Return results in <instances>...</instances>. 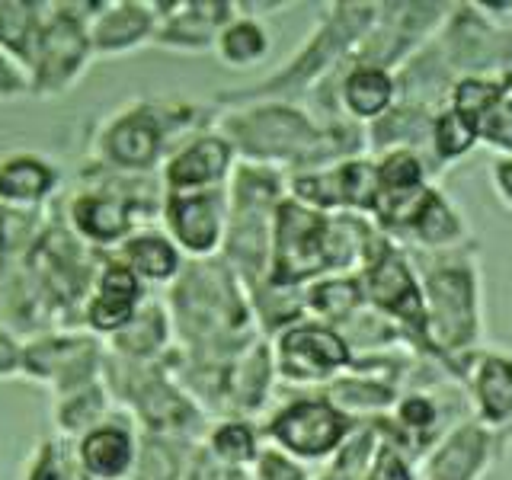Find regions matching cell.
Instances as JSON below:
<instances>
[{
	"label": "cell",
	"instance_id": "6da1fadb",
	"mask_svg": "<svg viewBox=\"0 0 512 480\" xmlns=\"http://www.w3.org/2000/svg\"><path fill=\"white\" fill-rule=\"evenodd\" d=\"M215 128L228 138L240 164L272 167L285 176L365 154L362 125L346 119L317 122L301 103L266 100L215 109Z\"/></svg>",
	"mask_w": 512,
	"mask_h": 480
},
{
	"label": "cell",
	"instance_id": "7a4b0ae2",
	"mask_svg": "<svg viewBox=\"0 0 512 480\" xmlns=\"http://www.w3.org/2000/svg\"><path fill=\"white\" fill-rule=\"evenodd\" d=\"M176 349L192 359L231 362L260 340L247 285L221 260H186L164 292Z\"/></svg>",
	"mask_w": 512,
	"mask_h": 480
},
{
	"label": "cell",
	"instance_id": "3957f363",
	"mask_svg": "<svg viewBox=\"0 0 512 480\" xmlns=\"http://www.w3.org/2000/svg\"><path fill=\"white\" fill-rule=\"evenodd\" d=\"M410 260L423 288L429 349L455 378L458 359L484 346L487 333V285L480 247L471 240L455 250L410 253Z\"/></svg>",
	"mask_w": 512,
	"mask_h": 480
},
{
	"label": "cell",
	"instance_id": "277c9868",
	"mask_svg": "<svg viewBox=\"0 0 512 480\" xmlns=\"http://www.w3.org/2000/svg\"><path fill=\"white\" fill-rule=\"evenodd\" d=\"M212 122V106L183 96H135L106 112L93 128L90 164L128 176H157L176 144Z\"/></svg>",
	"mask_w": 512,
	"mask_h": 480
},
{
	"label": "cell",
	"instance_id": "5b68a950",
	"mask_svg": "<svg viewBox=\"0 0 512 480\" xmlns=\"http://www.w3.org/2000/svg\"><path fill=\"white\" fill-rule=\"evenodd\" d=\"M375 13H378V4H368V0H336V4H324L314 29L304 36V42L295 52L282 61V68L269 71L266 77L253 80V84L218 93L212 106L228 109V106L266 103V100L304 103V96H308L320 80L330 77L352 52H356L359 42L365 39V32L375 23Z\"/></svg>",
	"mask_w": 512,
	"mask_h": 480
},
{
	"label": "cell",
	"instance_id": "8992f818",
	"mask_svg": "<svg viewBox=\"0 0 512 480\" xmlns=\"http://www.w3.org/2000/svg\"><path fill=\"white\" fill-rule=\"evenodd\" d=\"M160 196L164 189L157 176L112 173L87 160L77 170L71 189L64 183L55 205L80 244L96 253H116L125 237H132L144 224H157Z\"/></svg>",
	"mask_w": 512,
	"mask_h": 480
},
{
	"label": "cell",
	"instance_id": "52a82bcc",
	"mask_svg": "<svg viewBox=\"0 0 512 480\" xmlns=\"http://www.w3.org/2000/svg\"><path fill=\"white\" fill-rule=\"evenodd\" d=\"M285 199V173L272 167L240 164L228 180V221H224L221 260L228 263L247 288L266 279L272 228Z\"/></svg>",
	"mask_w": 512,
	"mask_h": 480
},
{
	"label": "cell",
	"instance_id": "ba28073f",
	"mask_svg": "<svg viewBox=\"0 0 512 480\" xmlns=\"http://www.w3.org/2000/svg\"><path fill=\"white\" fill-rule=\"evenodd\" d=\"M103 384L112 404L125 410L144 432H170V436H189L202 442L208 416L199 410L164 362H125L106 352L103 359Z\"/></svg>",
	"mask_w": 512,
	"mask_h": 480
},
{
	"label": "cell",
	"instance_id": "9c48e42d",
	"mask_svg": "<svg viewBox=\"0 0 512 480\" xmlns=\"http://www.w3.org/2000/svg\"><path fill=\"white\" fill-rule=\"evenodd\" d=\"M87 4L74 0H45L42 23L36 29L23 71L29 80V100H61L93 68V52L87 39Z\"/></svg>",
	"mask_w": 512,
	"mask_h": 480
},
{
	"label": "cell",
	"instance_id": "30bf717a",
	"mask_svg": "<svg viewBox=\"0 0 512 480\" xmlns=\"http://www.w3.org/2000/svg\"><path fill=\"white\" fill-rule=\"evenodd\" d=\"M356 276H359L362 298L368 308L378 311L381 317H388L410 349L432 356L429 340H426L423 288H420V276H416L410 253L378 231Z\"/></svg>",
	"mask_w": 512,
	"mask_h": 480
},
{
	"label": "cell",
	"instance_id": "8fae6325",
	"mask_svg": "<svg viewBox=\"0 0 512 480\" xmlns=\"http://www.w3.org/2000/svg\"><path fill=\"white\" fill-rule=\"evenodd\" d=\"M356 426L359 423H352L343 410L330 404L324 391H295L288 397H276L260 420L263 442L298 458L308 468L324 464Z\"/></svg>",
	"mask_w": 512,
	"mask_h": 480
},
{
	"label": "cell",
	"instance_id": "7c38bea8",
	"mask_svg": "<svg viewBox=\"0 0 512 480\" xmlns=\"http://www.w3.org/2000/svg\"><path fill=\"white\" fill-rule=\"evenodd\" d=\"M468 404L458 388V381H442L432 388H410L400 391L394 407L375 420L378 439L397 448L400 455L413 464L420 461L432 445H436L455 423L468 420Z\"/></svg>",
	"mask_w": 512,
	"mask_h": 480
},
{
	"label": "cell",
	"instance_id": "4fadbf2b",
	"mask_svg": "<svg viewBox=\"0 0 512 480\" xmlns=\"http://www.w3.org/2000/svg\"><path fill=\"white\" fill-rule=\"evenodd\" d=\"M106 343L84 327H52L23 340V375L48 394H64L103 378Z\"/></svg>",
	"mask_w": 512,
	"mask_h": 480
},
{
	"label": "cell",
	"instance_id": "5bb4252c",
	"mask_svg": "<svg viewBox=\"0 0 512 480\" xmlns=\"http://www.w3.org/2000/svg\"><path fill=\"white\" fill-rule=\"evenodd\" d=\"M333 276L330 269V215L282 199L272 228V253L266 279L288 288H304L314 279Z\"/></svg>",
	"mask_w": 512,
	"mask_h": 480
},
{
	"label": "cell",
	"instance_id": "9a60e30c",
	"mask_svg": "<svg viewBox=\"0 0 512 480\" xmlns=\"http://www.w3.org/2000/svg\"><path fill=\"white\" fill-rule=\"evenodd\" d=\"M269 346L279 384L295 391L327 388L336 375H343L352 365V349L346 346L343 333L311 317L276 333Z\"/></svg>",
	"mask_w": 512,
	"mask_h": 480
},
{
	"label": "cell",
	"instance_id": "2e32d148",
	"mask_svg": "<svg viewBox=\"0 0 512 480\" xmlns=\"http://www.w3.org/2000/svg\"><path fill=\"white\" fill-rule=\"evenodd\" d=\"M452 4H420V0H400V4H378L375 23L365 32V39L352 52L356 64H372V68L397 71L410 55L436 36L445 23Z\"/></svg>",
	"mask_w": 512,
	"mask_h": 480
},
{
	"label": "cell",
	"instance_id": "e0dca14e",
	"mask_svg": "<svg viewBox=\"0 0 512 480\" xmlns=\"http://www.w3.org/2000/svg\"><path fill=\"white\" fill-rule=\"evenodd\" d=\"M285 196L314 208L320 215H365L375 199V160L368 154L340 160V164L288 173Z\"/></svg>",
	"mask_w": 512,
	"mask_h": 480
},
{
	"label": "cell",
	"instance_id": "ac0fdd59",
	"mask_svg": "<svg viewBox=\"0 0 512 480\" xmlns=\"http://www.w3.org/2000/svg\"><path fill=\"white\" fill-rule=\"evenodd\" d=\"M228 221V186L199 192H164L157 228L164 231L183 260H212L221 253Z\"/></svg>",
	"mask_w": 512,
	"mask_h": 480
},
{
	"label": "cell",
	"instance_id": "d6986e66",
	"mask_svg": "<svg viewBox=\"0 0 512 480\" xmlns=\"http://www.w3.org/2000/svg\"><path fill=\"white\" fill-rule=\"evenodd\" d=\"M512 452V432H493L477 420H461L416 461L420 480H487Z\"/></svg>",
	"mask_w": 512,
	"mask_h": 480
},
{
	"label": "cell",
	"instance_id": "ffe728a7",
	"mask_svg": "<svg viewBox=\"0 0 512 480\" xmlns=\"http://www.w3.org/2000/svg\"><path fill=\"white\" fill-rule=\"evenodd\" d=\"M455 381L471 420L493 432H512V349L477 346L458 359Z\"/></svg>",
	"mask_w": 512,
	"mask_h": 480
},
{
	"label": "cell",
	"instance_id": "44dd1931",
	"mask_svg": "<svg viewBox=\"0 0 512 480\" xmlns=\"http://www.w3.org/2000/svg\"><path fill=\"white\" fill-rule=\"evenodd\" d=\"M237 167V154L215 122L186 135L157 170L164 192H199V189H224Z\"/></svg>",
	"mask_w": 512,
	"mask_h": 480
},
{
	"label": "cell",
	"instance_id": "7402d4cb",
	"mask_svg": "<svg viewBox=\"0 0 512 480\" xmlns=\"http://www.w3.org/2000/svg\"><path fill=\"white\" fill-rule=\"evenodd\" d=\"M61 164L36 148L0 151V212L13 215H42L64 192Z\"/></svg>",
	"mask_w": 512,
	"mask_h": 480
},
{
	"label": "cell",
	"instance_id": "603a6c76",
	"mask_svg": "<svg viewBox=\"0 0 512 480\" xmlns=\"http://www.w3.org/2000/svg\"><path fill=\"white\" fill-rule=\"evenodd\" d=\"M157 4L154 0H96L87 16V39L93 61L125 58L154 45Z\"/></svg>",
	"mask_w": 512,
	"mask_h": 480
},
{
	"label": "cell",
	"instance_id": "cb8c5ba5",
	"mask_svg": "<svg viewBox=\"0 0 512 480\" xmlns=\"http://www.w3.org/2000/svg\"><path fill=\"white\" fill-rule=\"evenodd\" d=\"M154 48L176 55H212L218 29L231 20L234 0H154Z\"/></svg>",
	"mask_w": 512,
	"mask_h": 480
},
{
	"label": "cell",
	"instance_id": "d4e9b609",
	"mask_svg": "<svg viewBox=\"0 0 512 480\" xmlns=\"http://www.w3.org/2000/svg\"><path fill=\"white\" fill-rule=\"evenodd\" d=\"M391 240L410 253H439V250L464 247L477 237L464 208L439 183H432L420 205L413 208V215L404 221V228Z\"/></svg>",
	"mask_w": 512,
	"mask_h": 480
},
{
	"label": "cell",
	"instance_id": "484cf974",
	"mask_svg": "<svg viewBox=\"0 0 512 480\" xmlns=\"http://www.w3.org/2000/svg\"><path fill=\"white\" fill-rule=\"evenodd\" d=\"M148 295H151L148 288L116 256H103L100 269H96V279L90 285V295L84 301V308H80V327L106 343L112 333H119L132 320L138 304Z\"/></svg>",
	"mask_w": 512,
	"mask_h": 480
},
{
	"label": "cell",
	"instance_id": "4316f807",
	"mask_svg": "<svg viewBox=\"0 0 512 480\" xmlns=\"http://www.w3.org/2000/svg\"><path fill=\"white\" fill-rule=\"evenodd\" d=\"M276 365H272V346L266 336L250 343L240 356L231 359L228 375H224L221 394V416H244V420L260 423L266 410L276 400Z\"/></svg>",
	"mask_w": 512,
	"mask_h": 480
},
{
	"label": "cell",
	"instance_id": "83f0119b",
	"mask_svg": "<svg viewBox=\"0 0 512 480\" xmlns=\"http://www.w3.org/2000/svg\"><path fill=\"white\" fill-rule=\"evenodd\" d=\"M71 445L87 480H128L138 448V426L132 416L116 407L100 426H93Z\"/></svg>",
	"mask_w": 512,
	"mask_h": 480
},
{
	"label": "cell",
	"instance_id": "f1b7e54d",
	"mask_svg": "<svg viewBox=\"0 0 512 480\" xmlns=\"http://www.w3.org/2000/svg\"><path fill=\"white\" fill-rule=\"evenodd\" d=\"M173 324L167 314V304L157 292H151L138 304L132 320L112 333L106 340V352L125 362H164L173 352Z\"/></svg>",
	"mask_w": 512,
	"mask_h": 480
},
{
	"label": "cell",
	"instance_id": "f546056e",
	"mask_svg": "<svg viewBox=\"0 0 512 480\" xmlns=\"http://www.w3.org/2000/svg\"><path fill=\"white\" fill-rule=\"evenodd\" d=\"M432 116H436V109L397 100L381 119L365 125V154L378 157V154H391V151H410L416 157H423L432 167V173L439 176L436 164H432V154H429Z\"/></svg>",
	"mask_w": 512,
	"mask_h": 480
},
{
	"label": "cell",
	"instance_id": "4dcf8cb0",
	"mask_svg": "<svg viewBox=\"0 0 512 480\" xmlns=\"http://www.w3.org/2000/svg\"><path fill=\"white\" fill-rule=\"evenodd\" d=\"M116 260L132 272V276L148 288V292H164V288L180 276L183 253L173 247V240L157 228V224H144L132 237H125L116 253Z\"/></svg>",
	"mask_w": 512,
	"mask_h": 480
},
{
	"label": "cell",
	"instance_id": "1f68e13d",
	"mask_svg": "<svg viewBox=\"0 0 512 480\" xmlns=\"http://www.w3.org/2000/svg\"><path fill=\"white\" fill-rule=\"evenodd\" d=\"M212 55L224 64L228 71H256L263 68L272 55V32L266 20L253 16L247 10L234 7L231 20L218 29Z\"/></svg>",
	"mask_w": 512,
	"mask_h": 480
},
{
	"label": "cell",
	"instance_id": "d6a6232c",
	"mask_svg": "<svg viewBox=\"0 0 512 480\" xmlns=\"http://www.w3.org/2000/svg\"><path fill=\"white\" fill-rule=\"evenodd\" d=\"M324 391V397L336 410H343L352 423H375L384 413L394 407L397 388L391 381H384L378 375L359 372V368H346L343 375H336Z\"/></svg>",
	"mask_w": 512,
	"mask_h": 480
},
{
	"label": "cell",
	"instance_id": "836d02e7",
	"mask_svg": "<svg viewBox=\"0 0 512 480\" xmlns=\"http://www.w3.org/2000/svg\"><path fill=\"white\" fill-rule=\"evenodd\" d=\"M196 452L199 439L138 429L135 464L128 471V480H183Z\"/></svg>",
	"mask_w": 512,
	"mask_h": 480
},
{
	"label": "cell",
	"instance_id": "e575fe53",
	"mask_svg": "<svg viewBox=\"0 0 512 480\" xmlns=\"http://www.w3.org/2000/svg\"><path fill=\"white\" fill-rule=\"evenodd\" d=\"M202 452L208 458H215L224 468L250 471V464L256 455L263 452V432L256 420H244V416H218L208 420L202 432Z\"/></svg>",
	"mask_w": 512,
	"mask_h": 480
},
{
	"label": "cell",
	"instance_id": "d590c367",
	"mask_svg": "<svg viewBox=\"0 0 512 480\" xmlns=\"http://www.w3.org/2000/svg\"><path fill=\"white\" fill-rule=\"evenodd\" d=\"M112 410H116V404H112L103 378L93 381V384H84V388L55 394L52 397L55 436L64 439V442H77L84 432H90L93 426H100Z\"/></svg>",
	"mask_w": 512,
	"mask_h": 480
},
{
	"label": "cell",
	"instance_id": "8d00e7d4",
	"mask_svg": "<svg viewBox=\"0 0 512 480\" xmlns=\"http://www.w3.org/2000/svg\"><path fill=\"white\" fill-rule=\"evenodd\" d=\"M359 308H365L359 276H324L304 285V311L320 324L343 327Z\"/></svg>",
	"mask_w": 512,
	"mask_h": 480
},
{
	"label": "cell",
	"instance_id": "74e56055",
	"mask_svg": "<svg viewBox=\"0 0 512 480\" xmlns=\"http://www.w3.org/2000/svg\"><path fill=\"white\" fill-rule=\"evenodd\" d=\"M250 295V311L256 320V330L266 340H272L276 333H282L285 327L298 324V320L308 317L304 311V288H288V285H276V282H256L253 288H247Z\"/></svg>",
	"mask_w": 512,
	"mask_h": 480
},
{
	"label": "cell",
	"instance_id": "f35d334b",
	"mask_svg": "<svg viewBox=\"0 0 512 480\" xmlns=\"http://www.w3.org/2000/svg\"><path fill=\"white\" fill-rule=\"evenodd\" d=\"M477 148H480L477 128L464 119L458 109L439 106L436 116H432V135H429V154L439 176L445 170H452L455 164H461L464 157H471Z\"/></svg>",
	"mask_w": 512,
	"mask_h": 480
},
{
	"label": "cell",
	"instance_id": "ab89813d",
	"mask_svg": "<svg viewBox=\"0 0 512 480\" xmlns=\"http://www.w3.org/2000/svg\"><path fill=\"white\" fill-rule=\"evenodd\" d=\"M378 445V429L372 423H359L324 464H317L314 480H365L378 455Z\"/></svg>",
	"mask_w": 512,
	"mask_h": 480
},
{
	"label": "cell",
	"instance_id": "60d3db41",
	"mask_svg": "<svg viewBox=\"0 0 512 480\" xmlns=\"http://www.w3.org/2000/svg\"><path fill=\"white\" fill-rule=\"evenodd\" d=\"M20 480H87L74 458V445L52 436H42L32 442L23 458Z\"/></svg>",
	"mask_w": 512,
	"mask_h": 480
},
{
	"label": "cell",
	"instance_id": "b9f144b4",
	"mask_svg": "<svg viewBox=\"0 0 512 480\" xmlns=\"http://www.w3.org/2000/svg\"><path fill=\"white\" fill-rule=\"evenodd\" d=\"M480 148H490L496 157H512V80L484 106L474 122Z\"/></svg>",
	"mask_w": 512,
	"mask_h": 480
},
{
	"label": "cell",
	"instance_id": "7bdbcfd3",
	"mask_svg": "<svg viewBox=\"0 0 512 480\" xmlns=\"http://www.w3.org/2000/svg\"><path fill=\"white\" fill-rule=\"evenodd\" d=\"M250 480H314V468L301 464L298 458L279 452V448L263 445V452L250 464Z\"/></svg>",
	"mask_w": 512,
	"mask_h": 480
},
{
	"label": "cell",
	"instance_id": "ee69618b",
	"mask_svg": "<svg viewBox=\"0 0 512 480\" xmlns=\"http://www.w3.org/2000/svg\"><path fill=\"white\" fill-rule=\"evenodd\" d=\"M365 480H420V474H416V464L410 458H404L397 448L381 442L372 461V471H368Z\"/></svg>",
	"mask_w": 512,
	"mask_h": 480
},
{
	"label": "cell",
	"instance_id": "f6af8a7d",
	"mask_svg": "<svg viewBox=\"0 0 512 480\" xmlns=\"http://www.w3.org/2000/svg\"><path fill=\"white\" fill-rule=\"evenodd\" d=\"M20 100H29L26 71L7 48H0V103H20Z\"/></svg>",
	"mask_w": 512,
	"mask_h": 480
},
{
	"label": "cell",
	"instance_id": "bcb514c9",
	"mask_svg": "<svg viewBox=\"0 0 512 480\" xmlns=\"http://www.w3.org/2000/svg\"><path fill=\"white\" fill-rule=\"evenodd\" d=\"M23 375V336L0 324V381Z\"/></svg>",
	"mask_w": 512,
	"mask_h": 480
},
{
	"label": "cell",
	"instance_id": "7dc6e473",
	"mask_svg": "<svg viewBox=\"0 0 512 480\" xmlns=\"http://www.w3.org/2000/svg\"><path fill=\"white\" fill-rule=\"evenodd\" d=\"M183 480H250V474L237 471V468H224V464H218L215 458H208L199 445V452H196V458H192Z\"/></svg>",
	"mask_w": 512,
	"mask_h": 480
},
{
	"label": "cell",
	"instance_id": "c3c4849f",
	"mask_svg": "<svg viewBox=\"0 0 512 480\" xmlns=\"http://www.w3.org/2000/svg\"><path fill=\"white\" fill-rule=\"evenodd\" d=\"M490 189L496 202L512 212V157H496L490 164Z\"/></svg>",
	"mask_w": 512,
	"mask_h": 480
},
{
	"label": "cell",
	"instance_id": "681fc988",
	"mask_svg": "<svg viewBox=\"0 0 512 480\" xmlns=\"http://www.w3.org/2000/svg\"><path fill=\"white\" fill-rule=\"evenodd\" d=\"M474 7L493 26L512 32V0H474Z\"/></svg>",
	"mask_w": 512,
	"mask_h": 480
},
{
	"label": "cell",
	"instance_id": "f907efd6",
	"mask_svg": "<svg viewBox=\"0 0 512 480\" xmlns=\"http://www.w3.org/2000/svg\"><path fill=\"white\" fill-rule=\"evenodd\" d=\"M0 237H4V212H0Z\"/></svg>",
	"mask_w": 512,
	"mask_h": 480
}]
</instances>
